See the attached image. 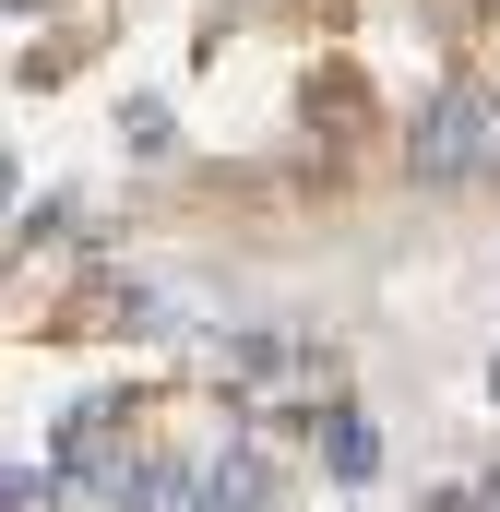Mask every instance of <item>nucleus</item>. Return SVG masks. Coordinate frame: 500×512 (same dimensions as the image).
Segmentation results:
<instances>
[{"label":"nucleus","mask_w":500,"mask_h":512,"mask_svg":"<svg viewBox=\"0 0 500 512\" xmlns=\"http://www.w3.org/2000/svg\"><path fill=\"white\" fill-rule=\"evenodd\" d=\"M489 143H500V108L477 96V84H453V96H441V108L417 120V179H465V167H477Z\"/></svg>","instance_id":"f257e3e1"},{"label":"nucleus","mask_w":500,"mask_h":512,"mask_svg":"<svg viewBox=\"0 0 500 512\" xmlns=\"http://www.w3.org/2000/svg\"><path fill=\"white\" fill-rule=\"evenodd\" d=\"M108 512H179V489H191V465H167V453H120L108 477Z\"/></svg>","instance_id":"f03ea898"},{"label":"nucleus","mask_w":500,"mask_h":512,"mask_svg":"<svg viewBox=\"0 0 500 512\" xmlns=\"http://www.w3.org/2000/svg\"><path fill=\"white\" fill-rule=\"evenodd\" d=\"M191 512H262V453H227L191 477Z\"/></svg>","instance_id":"7ed1b4c3"},{"label":"nucleus","mask_w":500,"mask_h":512,"mask_svg":"<svg viewBox=\"0 0 500 512\" xmlns=\"http://www.w3.org/2000/svg\"><path fill=\"white\" fill-rule=\"evenodd\" d=\"M322 465H334V477L358 489V477L381 465V429H370V417H322Z\"/></svg>","instance_id":"20e7f679"},{"label":"nucleus","mask_w":500,"mask_h":512,"mask_svg":"<svg viewBox=\"0 0 500 512\" xmlns=\"http://www.w3.org/2000/svg\"><path fill=\"white\" fill-rule=\"evenodd\" d=\"M0 203H12V167H0Z\"/></svg>","instance_id":"39448f33"}]
</instances>
